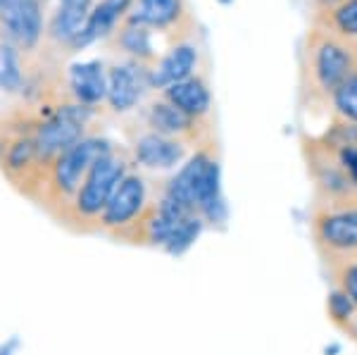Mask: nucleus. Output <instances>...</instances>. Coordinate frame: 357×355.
Instances as JSON below:
<instances>
[{
	"mask_svg": "<svg viewBox=\"0 0 357 355\" xmlns=\"http://www.w3.org/2000/svg\"><path fill=\"white\" fill-rule=\"evenodd\" d=\"M162 98L169 100L172 105L178 107L181 112H186L193 119H205L212 110V93L207 79L200 72H195L193 77L176 82L172 86L162 89Z\"/></svg>",
	"mask_w": 357,
	"mask_h": 355,
	"instance_id": "15",
	"label": "nucleus"
},
{
	"mask_svg": "<svg viewBox=\"0 0 357 355\" xmlns=\"http://www.w3.org/2000/svg\"><path fill=\"white\" fill-rule=\"evenodd\" d=\"M124 22H134L151 31H186L193 29L188 0H134Z\"/></svg>",
	"mask_w": 357,
	"mask_h": 355,
	"instance_id": "7",
	"label": "nucleus"
},
{
	"mask_svg": "<svg viewBox=\"0 0 357 355\" xmlns=\"http://www.w3.org/2000/svg\"><path fill=\"white\" fill-rule=\"evenodd\" d=\"M200 50L193 41H178L167 53L151 65V89H167V86L183 82L198 72Z\"/></svg>",
	"mask_w": 357,
	"mask_h": 355,
	"instance_id": "12",
	"label": "nucleus"
},
{
	"mask_svg": "<svg viewBox=\"0 0 357 355\" xmlns=\"http://www.w3.org/2000/svg\"><path fill=\"white\" fill-rule=\"evenodd\" d=\"M353 308H355V305L350 303V299H348L345 294H333V296H331V312L336 315L338 319L348 317Z\"/></svg>",
	"mask_w": 357,
	"mask_h": 355,
	"instance_id": "23",
	"label": "nucleus"
},
{
	"mask_svg": "<svg viewBox=\"0 0 357 355\" xmlns=\"http://www.w3.org/2000/svg\"><path fill=\"white\" fill-rule=\"evenodd\" d=\"M146 124H148V129L155 131V134L169 136V139H176V141L193 139L200 127L198 119L188 117L186 112H181L178 107H174L165 98H158L148 105Z\"/></svg>",
	"mask_w": 357,
	"mask_h": 355,
	"instance_id": "16",
	"label": "nucleus"
},
{
	"mask_svg": "<svg viewBox=\"0 0 357 355\" xmlns=\"http://www.w3.org/2000/svg\"><path fill=\"white\" fill-rule=\"evenodd\" d=\"M324 246L338 253H357V208L336 210L319 217L317 225Z\"/></svg>",
	"mask_w": 357,
	"mask_h": 355,
	"instance_id": "17",
	"label": "nucleus"
},
{
	"mask_svg": "<svg viewBox=\"0 0 357 355\" xmlns=\"http://www.w3.org/2000/svg\"><path fill=\"white\" fill-rule=\"evenodd\" d=\"M143 205H146V181L138 174L126 172L124 179L119 181L117 188L112 191L105 210L100 213L102 225L112 227V229L131 225V222L141 215Z\"/></svg>",
	"mask_w": 357,
	"mask_h": 355,
	"instance_id": "9",
	"label": "nucleus"
},
{
	"mask_svg": "<svg viewBox=\"0 0 357 355\" xmlns=\"http://www.w3.org/2000/svg\"><path fill=\"white\" fill-rule=\"evenodd\" d=\"M45 0H0V38L22 55H33L45 41Z\"/></svg>",
	"mask_w": 357,
	"mask_h": 355,
	"instance_id": "6",
	"label": "nucleus"
},
{
	"mask_svg": "<svg viewBox=\"0 0 357 355\" xmlns=\"http://www.w3.org/2000/svg\"><path fill=\"white\" fill-rule=\"evenodd\" d=\"M126 172H129V160L124 158L122 151L112 146L110 151L102 153L91 165L82 188L74 196V213L84 217V220H93V217L100 215Z\"/></svg>",
	"mask_w": 357,
	"mask_h": 355,
	"instance_id": "4",
	"label": "nucleus"
},
{
	"mask_svg": "<svg viewBox=\"0 0 357 355\" xmlns=\"http://www.w3.org/2000/svg\"><path fill=\"white\" fill-rule=\"evenodd\" d=\"M341 284H343V294L348 296L350 303L357 308V260L348 262L341 272Z\"/></svg>",
	"mask_w": 357,
	"mask_h": 355,
	"instance_id": "22",
	"label": "nucleus"
},
{
	"mask_svg": "<svg viewBox=\"0 0 357 355\" xmlns=\"http://www.w3.org/2000/svg\"><path fill=\"white\" fill-rule=\"evenodd\" d=\"M26 84V70L22 53L10 45L8 41L0 38V91H8V93H17V91H24Z\"/></svg>",
	"mask_w": 357,
	"mask_h": 355,
	"instance_id": "20",
	"label": "nucleus"
},
{
	"mask_svg": "<svg viewBox=\"0 0 357 355\" xmlns=\"http://www.w3.org/2000/svg\"><path fill=\"white\" fill-rule=\"evenodd\" d=\"M312 24L357 48V0H336L312 10Z\"/></svg>",
	"mask_w": 357,
	"mask_h": 355,
	"instance_id": "18",
	"label": "nucleus"
},
{
	"mask_svg": "<svg viewBox=\"0 0 357 355\" xmlns=\"http://www.w3.org/2000/svg\"><path fill=\"white\" fill-rule=\"evenodd\" d=\"M93 3L96 0H57L48 27H45V38H48V43H53L55 48H60V50L65 48L67 53H72L74 38L82 33Z\"/></svg>",
	"mask_w": 357,
	"mask_h": 355,
	"instance_id": "10",
	"label": "nucleus"
},
{
	"mask_svg": "<svg viewBox=\"0 0 357 355\" xmlns=\"http://www.w3.org/2000/svg\"><path fill=\"white\" fill-rule=\"evenodd\" d=\"M162 198L207 222H222L227 208L220 186V163L210 153L198 151L167 184Z\"/></svg>",
	"mask_w": 357,
	"mask_h": 355,
	"instance_id": "2",
	"label": "nucleus"
},
{
	"mask_svg": "<svg viewBox=\"0 0 357 355\" xmlns=\"http://www.w3.org/2000/svg\"><path fill=\"white\" fill-rule=\"evenodd\" d=\"M112 38L134 62H141V65H148V67H151V62L155 65L158 53H155L151 29L134 24V22H122V24L114 29Z\"/></svg>",
	"mask_w": 357,
	"mask_h": 355,
	"instance_id": "19",
	"label": "nucleus"
},
{
	"mask_svg": "<svg viewBox=\"0 0 357 355\" xmlns=\"http://www.w3.org/2000/svg\"><path fill=\"white\" fill-rule=\"evenodd\" d=\"M131 5H134V0H96L82 33L74 38L72 53L89 48L91 43L100 41V38H110L114 29L122 24L124 17L129 15Z\"/></svg>",
	"mask_w": 357,
	"mask_h": 355,
	"instance_id": "11",
	"label": "nucleus"
},
{
	"mask_svg": "<svg viewBox=\"0 0 357 355\" xmlns=\"http://www.w3.org/2000/svg\"><path fill=\"white\" fill-rule=\"evenodd\" d=\"M69 96L74 103L86 107H96L98 103L105 100L107 93V70L100 60L77 62L67 72Z\"/></svg>",
	"mask_w": 357,
	"mask_h": 355,
	"instance_id": "13",
	"label": "nucleus"
},
{
	"mask_svg": "<svg viewBox=\"0 0 357 355\" xmlns=\"http://www.w3.org/2000/svg\"><path fill=\"white\" fill-rule=\"evenodd\" d=\"M112 143L100 139V136H84L82 141H77L72 148H67L65 153H60L48 169V184L50 193L57 198H74L77 191L82 188L86 174H89L91 165L105 151H110Z\"/></svg>",
	"mask_w": 357,
	"mask_h": 355,
	"instance_id": "5",
	"label": "nucleus"
},
{
	"mask_svg": "<svg viewBox=\"0 0 357 355\" xmlns=\"http://www.w3.org/2000/svg\"><path fill=\"white\" fill-rule=\"evenodd\" d=\"M93 107L79 105V103H62L45 114H41L33 129V141H36L38 156L43 163H53V160L72 148L77 141L86 136V124L91 119Z\"/></svg>",
	"mask_w": 357,
	"mask_h": 355,
	"instance_id": "3",
	"label": "nucleus"
},
{
	"mask_svg": "<svg viewBox=\"0 0 357 355\" xmlns=\"http://www.w3.org/2000/svg\"><path fill=\"white\" fill-rule=\"evenodd\" d=\"M134 158L148 169H172L186 158V143L146 131L134 141Z\"/></svg>",
	"mask_w": 357,
	"mask_h": 355,
	"instance_id": "14",
	"label": "nucleus"
},
{
	"mask_svg": "<svg viewBox=\"0 0 357 355\" xmlns=\"http://www.w3.org/2000/svg\"><path fill=\"white\" fill-rule=\"evenodd\" d=\"M353 72H357V48L324 29L310 24L303 41V82L312 98H331Z\"/></svg>",
	"mask_w": 357,
	"mask_h": 355,
	"instance_id": "1",
	"label": "nucleus"
},
{
	"mask_svg": "<svg viewBox=\"0 0 357 355\" xmlns=\"http://www.w3.org/2000/svg\"><path fill=\"white\" fill-rule=\"evenodd\" d=\"M331 103H333V110H336V114L343 122L355 124L357 127V72L350 74V77L333 91Z\"/></svg>",
	"mask_w": 357,
	"mask_h": 355,
	"instance_id": "21",
	"label": "nucleus"
},
{
	"mask_svg": "<svg viewBox=\"0 0 357 355\" xmlns=\"http://www.w3.org/2000/svg\"><path fill=\"white\" fill-rule=\"evenodd\" d=\"M151 89V67L141 62H124L112 65L107 70V93L105 100L110 103L114 112H129L143 100L146 91Z\"/></svg>",
	"mask_w": 357,
	"mask_h": 355,
	"instance_id": "8",
	"label": "nucleus"
}]
</instances>
